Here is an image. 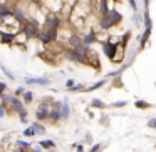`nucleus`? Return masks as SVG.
<instances>
[{
    "label": "nucleus",
    "instance_id": "nucleus-1",
    "mask_svg": "<svg viewBox=\"0 0 156 152\" xmlns=\"http://www.w3.org/2000/svg\"><path fill=\"white\" fill-rule=\"evenodd\" d=\"M121 20H122L121 12L116 10V8H109V10L106 12L104 15H101V19H99V30L109 32L112 27L121 24Z\"/></svg>",
    "mask_w": 156,
    "mask_h": 152
},
{
    "label": "nucleus",
    "instance_id": "nucleus-2",
    "mask_svg": "<svg viewBox=\"0 0 156 152\" xmlns=\"http://www.w3.org/2000/svg\"><path fill=\"white\" fill-rule=\"evenodd\" d=\"M41 30V24H39L35 19H27V22L20 25V34L24 35L27 40H34L37 39V34Z\"/></svg>",
    "mask_w": 156,
    "mask_h": 152
},
{
    "label": "nucleus",
    "instance_id": "nucleus-3",
    "mask_svg": "<svg viewBox=\"0 0 156 152\" xmlns=\"http://www.w3.org/2000/svg\"><path fill=\"white\" fill-rule=\"evenodd\" d=\"M37 39H39V42H42V44H45V45L54 44V42L59 40V30H52V29L42 27L37 34Z\"/></svg>",
    "mask_w": 156,
    "mask_h": 152
},
{
    "label": "nucleus",
    "instance_id": "nucleus-4",
    "mask_svg": "<svg viewBox=\"0 0 156 152\" xmlns=\"http://www.w3.org/2000/svg\"><path fill=\"white\" fill-rule=\"evenodd\" d=\"M51 100L52 99H44L35 109V120L37 122H45L49 115V109H51Z\"/></svg>",
    "mask_w": 156,
    "mask_h": 152
},
{
    "label": "nucleus",
    "instance_id": "nucleus-5",
    "mask_svg": "<svg viewBox=\"0 0 156 152\" xmlns=\"http://www.w3.org/2000/svg\"><path fill=\"white\" fill-rule=\"evenodd\" d=\"M61 104H62L61 100H51V109H49L47 120L51 122L52 125L61 122Z\"/></svg>",
    "mask_w": 156,
    "mask_h": 152
},
{
    "label": "nucleus",
    "instance_id": "nucleus-6",
    "mask_svg": "<svg viewBox=\"0 0 156 152\" xmlns=\"http://www.w3.org/2000/svg\"><path fill=\"white\" fill-rule=\"evenodd\" d=\"M62 57H64L67 62H72V64H82V65H86V59H82L76 49H69V47L64 49V50H62Z\"/></svg>",
    "mask_w": 156,
    "mask_h": 152
},
{
    "label": "nucleus",
    "instance_id": "nucleus-7",
    "mask_svg": "<svg viewBox=\"0 0 156 152\" xmlns=\"http://www.w3.org/2000/svg\"><path fill=\"white\" fill-rule=\"evenodd\" d=\"M24 109H25V104L22 102V99L14 95V97L7 102V110L5 112H7V114H19V112L24 110Z\"/></svg>",
    "mask_w": 156,
    "mask_h": 152
},
{
    "label": "nucleus",
    "instance_id": "nucleus-8",
    "mask_svg": "<svg viewBox=\"0 0 156 152\" xmlns=\"http://www.w3.org/2000/svg\"><path fill=\"white\" fill-rule=\"evenodd\" d=\"M62 25V19L57 14H47L44 19V27L45 29H52V30H59Z\"/></svg>",
    "mask_w": 156,
    "mask_h": 152
},
{
    "label": "nucleus",
    "instance_id": "nucleus-9",
    "mask_svg": "<svg viewBox=\"0 0 156 152\" xmlns=\"http://www.w3.org/2000/svg\"><path fill=\"white\" fill-rule=\"evenodd\" d=\"M118 50H119V44H114V42H111V40L102 42V54H104L111 62H112V59L116 57Z\"/></svg>",
    "mask_w": 156,
    "mask_h": 152
},
{
    "label": "nucleus",
    "instance_id": "nucleus-10",
    "mask_svg": "<svg viewBox=\"0 0 156 152\" xmlns=\"http://www.w3.org/2000/svg\"><path fill=\"white\" fill-rule=\"evenodd\" d=\"M24 82L27 85H42V87L51 85V79H47V77H25Z\"/></svg>",
    "mask_w": 156,
    "mask_h": 152
},
{
    "label": "nucleus",
    "instance_id": "nucleus-11",
    "mask_svg": "<svg viewBox=\"0 0 156 152\" xmlns=\"http://www.w3.org/2000/svg\"><path fill=\"white\" fill-rule=\"evenodd\" d=\"M81 42H82V45H86V47L94 45L96 44V30L94 29H89L84 35H81Z\"/></svg>",
    "mask_w": 156,
    "mask_h": 152
},
{
    "label": "nucleus",
    "instance_id": "nucleus-12",
    "mask_svg": "<svg viewBox=\"0 0 156 152\" xmlns=\"http://www.w3.org/2000/svg\"><path fill=\"white\" fill-rule=\"evenodd\" d=\"M66 44H67V47H69V49H77V47H81V45H82V42H81V35L76 34V32L69 34V37L66 39Z\"/></svg>",
    "mask_w": 156,
    "mask_h": 152
},
{
    "label": "nucleus",
    "instance_id": "nucleus-13",
    "mask_svg": "<svg viewBox=\"0 0 156 152\" xmlns=\"http://www.w3.org/2000/svg\"><path fill=\"white\" fill-rule=\"evenodd\" d=\"M61 120H69V117H71V105H69V99L64 97V100H61Z\"/></svg>",
    "mask_w": 156,
    "mask_h": 152
},
{
    "label": "nucleus",
    "instance_id": "nucleus-14",
    "mask_svg": "<svg viewBox=\"0 0 156 152\" xmlns=\"http://www.w3.org/2000/svg\"><path fill=\"white\" fill-rule=\"evenodd\" d=\"M14 37H15V34H12V32L0 30V44H4V45H14Z\"/></svg>",
    "mask_w": 156,
    "mask_h": 152
},
{
    "label": "nucleus",
    "instance_id": "nucleus-15",
    "mask_svg": "<svg viewBox=\"0 0 156 152\" xmlns=\"http://www.w3.org/2000/svg\"><path fill=\"white\" fill-rule=\"evenodd\" d=\"M9 17H12V8L9 7L7 2H4V4H0V20L9 19Z\"/></svg>",
    "mask_w": 156,
    "mask_h": 152
},
{
    "label": "nucleus",
    "instance_id": "nucleus-16",
    "mask_svg": "<svg viewBox=\"0 0 156 152\" xmlns=\"http://www.w3.org/2000/svg\"><path fill=\"white\" fill-rule=\"evenodd\" d=\"M39 147H42L44 150H51V149H55V142L52 139H42V140L37 142Z\"/></svg>",
    "mask_w": 156,
    "mask_h": 152
},
{
    "label": "nucleus",
    "instance_id": "nucleus-17",
    "mask_svg": "<svg viewBox=\"0 0 156 152\" xmlns=\"http://www.w3.org/2000/svg\"><path fill=\"white\" fill-rule=\"evenodd\" d=\"M30 127H32V130H34L35 135H45V132H47L45 127L42 125V122H32Z\"/></svg>",
    "mask_w": 156,
    "mask_h": 152
},
{
    "label": "nucleus",
    "instance_id": "nucleus-18",
    "mask_svg": "<svg viewBox=\"0 0 156 152\" xmlns=\"http://www.w3.org/2000/svg\"><path fill=\"white\" fill-rule=\"evenodd\" d=\"M106 84H108V80H106V79H101V80L94 82L92 85H89V87H86V89H84V92H94V90H98V89L104 87Z\"/></svg>",
    "mask_w": 156,
    "mask_h": 152
},
{
    "label": "nucleus",
    "instance_id": "nucleus-19",
    "mask_svg": "<svg viewBox=\"0 0 156 152\" xmlns=\"http://www.w3.org/2000/svg\"><path fill=\"white\" fill-rule=\"evenodd\" d=\"M149 35H151V32L144 30V34L139 37V50H143V49L146 47V44H148V40H149Z\"/></svg>",
    "mask_w": 156,
    "mask_h": 152
},
{
    "label": "nucleus",
    "instance_id": "nucleus-20",
    "mask_svg": "<svg viewBox=\"0 0 156 152\" xmlns=\"http://www.w3.org/2000/svg\"><path fill=\"white\" fill-rule=\"evenodd\" d=\"M22 102H24V104H32V102H34V92L32 90H25L24 94H22Z\"/></svg>",
    "mask_w": 156,
    "mask_h": 152
},
{
    "label": "nucleus",
    "instance_id": "nucleus-21",
    "mask_svg": "<svg viewBox=\"0 0 156 152\" xmlns=\"http://www.w3.org/2000/svg\"><path fill=\"white\" fill-rule=\"evenodd\" d=\"M91 109H99V110H104L106 104L101 100V99H92V100H91Z\"/></svg>",
    "mask_w": 156,
    "mask_h": 152
},
{
    "label": "nucleus",
    "instance_id": "nucleus-22",
    "mask_svg": "<svg viewBox=\"0 0 156 152\" xmlns=\"http://www.w3.org/2000/svg\"><path fill=\"white\" fill-rule=\"evenodd\" d=\"M15 145H17V147H20V149H24V150H27V149L32 145V142L25 140V139H17V140H15Z\"/></svg>",
    "mask_w": 156,
    "mask_h": 152
},
{
    "label": "nucleus",
    "instance_id": "nucleus-23",
    "mask_svg": "<svg viewBox=\"0 0 156 152\" xmlns=\"http://www.w3.org/2000/svg\"><path fill=\"white\" fill-rule=\"evenodd\" d=\"M134 107H136V109H141V110H143V109H151L153 105L149 104V102H146V100H141V99H138V100L134 102Z\"/></svg>",
    "mask_w": 156,
    "mask_h": 152
},
{
    "label": "nucleus",
    "instance_id": "nucleus-24",
    "mask_svg": "<svg viewBox=\"0 0 156 152\" xmlns=\"http://www.w3.org/2000/svg\"><path fill=\"white\" fill-rule=\"evenodd\" d=\"M86 85L84 84H74L71 89H67V92H72V94H76V92H84Z\"/></svg>",
    "mask_w": 156,
    "mask_h": 152
},
{
    "label": "nucleus",
    "instance_id": "nucleus-25",
    "mask_svg": "<svg viewBox=\"0 0 156 152\" xmlns=\"http://www.w3.org/2000/svg\"><path fill=\"white\" fill-rule=\"evenodd\" d=\"M27 115H29V110H27V109H24V110H20V112H19V120H20L22 124H29V119H27Z\"/></svg>",
    "mask_w": 156,
    "mask_h": 152
},
{
    "label": "nucleus",
    "instance_id": "nucleus-26",
    "mask_svg": "<svg viewBox=\"0 0 156 152\" xmlns=\"http://www.w3.org/2000/svg\"><path fill=\"white\" fill-rule=\"evenodd\" d=\"M34 135L35 134H34V130H32V127H27L24 132H22V137H25V139H32Z\"/></svg>",
    "mask_w": 156,
    "mask_h": 152
},
{
    "label": "nucleus",
    "instance_id": "nucleus-27",
    "mask_svg": "<svg viewBox=\"0 0 156 152\" xmlns=\"http://www.w3.org/2000/svg\"><path fill=\"white\" fill-rule=\"evenodd\" d=\"M82 144L84 145H91L92 144V134L91 132H86L84 134V140H82Z\"/></svg>",
    "mask_w": 156,
    "mask_h": 152
},
{
    "label": "nucleus",
    "instance_id": "nucleus-28",
    "mask_svg": "<svg viewBox=\"0 0 156 152\" xmlns=\"http://www.w3.org/2000/svg\"><path fill=\"white\" fill-rule=\"evenodd\" d=\"M0 69H2V72H4V74H5V75H7V77H9V79H10V80H15V75H14V74H12V72H10V70H9V69H7V67H4V65H0Z\"/></svg>",
    "mask_w": 156,
    "mask_h": 152
},
{
    "label": "nucleus",
    "instance_id": "nucleus-29",
    "mask_svg": "<svg viewBox=\"0 0 156 152\" xmlns=\"http://www.w3.org/2000/svg\"><path fill=\"white\" fill-rule=\"evenodd\" d=\"M72 149H76V152H86L82 142H76V144H72Z\"/></svg>",
    "mask_w": 156,
    "mask_h": 152
},
{
    "label": "nucleus",
    "instance_id": "nucleus-30",
    "mask_svg": "<svg viewBox=\"0 0 156 152\" xmlns=\"http://www.w3.org/2000/svg\"><path fill=\"white\" fill-rule=\"evenodd\" d=\"M25 152H44V149H42V147H39L37 144H32V145H30V147H29Z\"/></svg>",
    "mask_w": 156,
    "mask_h": 152
},
{
    "label": "nucleus",
    "instance_id": "nucleus-31",
    "mask_svg": "<svg viewBox=\"0 0 156 152\" xmlns=\"http://www.w3.org/2000/svg\"><path fill=\"white\" fill-rule=\"evenodd\" d=\"M25 90H27V89H25L24 87V85H19V87L17 89H15V92H14V95H15V97H22V94H24V92Z\"/></svg>",
    "mask_w": 156,
    "mask_h": 152
},
{
    "label": "nucleus",
    "instance_id": "nucleus-32",
    "mask_svg": "<svg viewBox=\"0 0 156 152\" xmlns=\"http://www.w3.org/2000/svg\"><path fill=\"white\" fill-rule=\"evenodd\" d=\"M102 150V144H91L89 152H101Z\"/></svg>",
    "mask_w": 156,
    "mask_h": 152
},
{
    "label": "nucleus",
    "instance_id": "nucleus-33",
    "mask_svg": "<svg viewBox=\"0 0 156 152\" xmlns=\"http://www.w3.org/2000/svg\"><path fill=\"white\" fill-rule=\"evenodd\" d=\"M111 105L114 109H121V107H126V105H128V102H126V100H118V102H112Z\"/></svg>",
    "mask_w": 156,
    "mask_h": 152
},
{
    "label": "nucleus",
    "instance_id": "nucleus-34",
    "mask_svg": "<svg viewBox=\"0 0 156 152\" xmlns=\"http://www.w3.org/2000/svg\"><path fill=\"white\" fill-rule=\"evenodd\" d=\"M141 20H143V19H141V15H139L138 12H134V14H133V22H134V24L139 27V25H141Z\"/></svg>",
    "mask_w": 156,
    "mask_h": 152
},
{
    "label": "nucleus",
    "instance_id": "nucleus-35",
    "mask_svg": "<svg viewBox=\"0 0 156 152\" xmlns=\"http://www.w3.org/2000/svg\"><path fill=\"white\" fill-rule=\"evenodd\" d=\"M7 104H2V102H0V119H4L5 115H7Z\"/></svg>",
    "mask_w": 156,
    "mask_h": 152
},
{
    "label": "nucleus",
    "instance_id": "nucleus-36",
    "mask_svg": "<svg viewBox=\"0 0 156 152\" xmlns=\"http://www.w3.org/2000/svg\"><path fill=\"white\" fill-rule=\"evenodd\" d=\"M148 127L149 129H156V117H151L148 120Z\"/></svg>",
    "mask_w": 156,
    "mask_h": 152
},
{
    "label": "nucleus",
    "instance_id": "nucleus-37",
    "mask_svg": "<svg viewBox=\"0 0 156 152\" xmlns=\"http://www.w3.org/2000/svg\"><path fill=\"white\" fill-rule=\"evenodd\" d=\"M9 90V85L5 84V82H0V95L4 94V92H7Z\"/></svg>",
    "mask_w": 156,
    "mask_h": 152
},
{
    "label": "nucleus",
    "instance_id": "nucleus-38",
    "mask_svg": "<svg viewBox=\"0 0 156 152\" xmlns=\"http://www.w3.org/2000/svg\"><path fill=\"white\" fill-rule=\"evenodd\" d=\"M129 2V7L133 8V12H138V4H136V0H128Z\"/></svg>",
    "mask_w": 156,
    "mask_h": 152
},
{
    "label": "nucleus",
    "instance_id": "nucleus-39",
    "mask_svg": "<svg viewBox=\"0 0 156 152\" xmlns=\"http://www.w3.org/2000/svg\"><path fill=\"white\" fill-rule=\"evenodd\" d=\"M74 84H76V80H74V79H69V80L66 82V90H67V89H71Z\"/></svg>",
    "mask_w": 156,
    "mask_h": 152
},
{
    "label": "nucleus",
    "instance_id": "nucleus-40",
    "mask_svg": "<svg viewBox=\"0 0 156 152\" xmlns=\"http://www.w3.org/2000/svg\"><path fill=\"white\" fill-rule=\"evenodd\" d=\"M12 152H25L24 149H20V147H17V145H15L14 149H12Z\"/></svg>",
    "mask_w": 156,
    "mask_h": 152
},
{
    "label": "nucleus",
    "instance_id": "nucleus-41",
    "mask_svg": "<svg viewBox=\"0 0 156 152\" xmlns=\"http://www.w3.org/2000/svg\"><path fill=\"white\" fill-rule=\"evenodd\" d=\"M2 142H4V144H5V142H10V135H5V137L2 139Z\"/></svg>",
    "mask_w": 156,
    "mask_h": 152
},
{
    "label": "nucleus",
    "instance_id": "nucleus-42",
    "mask_svg": "<svg viewBox=\"0 0 156 152\" xmlns=\"http://www.w3.org/2000/svg\"><path fill=\"white\" fill-rule=\"evenodd\" d=\"M87 115H89V119H92V117H94V112H92V110H87Z\"/></svg>",
    "mask_w": 156,
    "mask_h": 152
},
{
    "label": "nucleus",
    "instance_id": "nucleus-43",
    "mask_svg": "<svg viewBox=\"0 0 156 152\" xmlns=\"http://www.w3.org/2000/svg\"><path fill=\"white\" fill-rule=\"evenodd\" d=\"M47 152H57V150H55V149H51V150H47Z\"/></svg>",
    "mask_w": 156,
    "mask_h": 152
}]
</instances>
